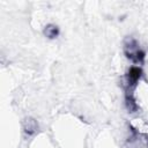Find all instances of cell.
Returning <instances> with one entry per match:
<instances>
[{
	"instance_id": "1",
	"label": "cell",
	"mask_w": 148,
	"mask_h": 148,
	"mask_svg": "<svg viewBox=\"0 0 148 148\" xmlns=\"http://www.w3.org/2000/svg\"><path fill=\"white\" fill-rule=\"evenodd\" d=\"M140 73H141V71H140L139 68L133 67V68L130 71V79H131L132 81H136V80L140 78Z\"/></svg>"
}]
</instances>
